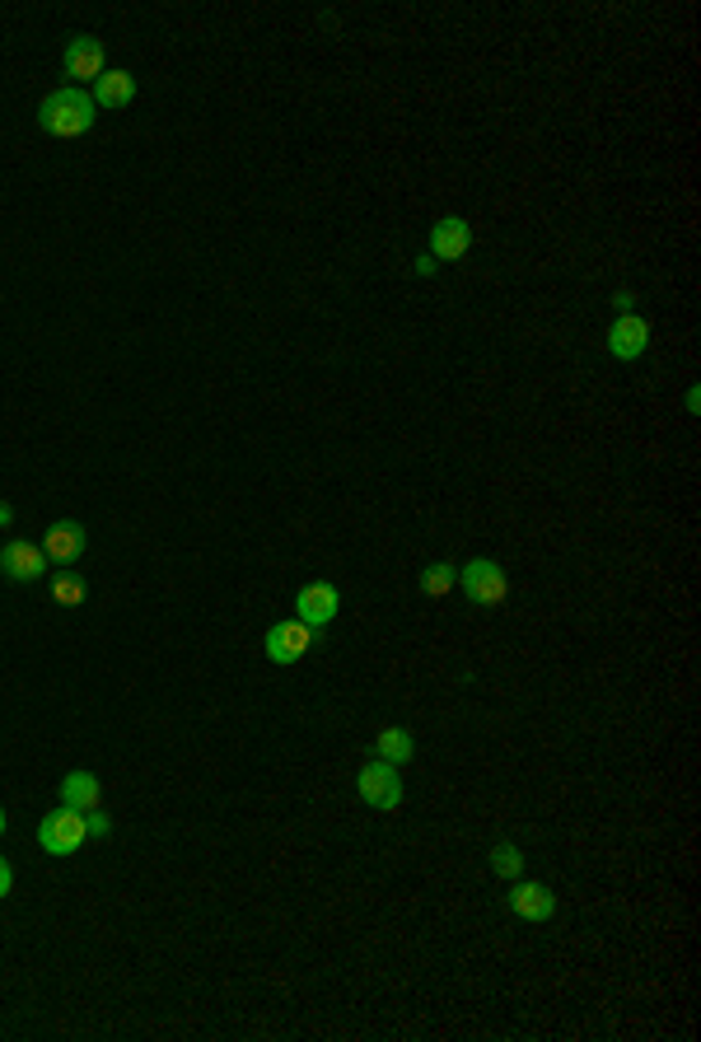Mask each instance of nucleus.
<instances>
[{
  "label": "nucleus",
  "mask_w": 701,
  "mask_h": 1042,
  "mask_svg": "<svg viewBox=\"0 0 701 1042\" xmlns=\"http://www.w3.org/2000/svg\"><path fill=\"white\" fill-rule=\"evenodd\" d=\"M0 832H6V809H0Z\"/></svg>",
  "instance_id": "23"
},
{
  "label": "nucleus",
  "mask_w": 701,
  "mask_h": 1042,
  "mask_svg": "<svg viewBox=\"0 0 701 1042\" xmlns=\"http://www.w3.org/2000/svg\"><path fill=\"white\" fill-rule=\"evenodd\" d=\"M10 519H14V509H10L6 501H0V524H10Z\"/></svg>",
  "instance_id": "22"
},
{
  "label": "nucleus",
  "mask_w": 701,
  "mask_h": 1042,
  "mask_svg": "<svg viewBox=\"0 0 701 1042\" xmlns=\"http://www.w3.org/2000/svg\"><path fill=\"white\" fill-rule=\"evenodd\" d=\"M52 603H62V608H80L85 603V580L75 576L71 566L52 576Z\"/></svg>",
  "instance_id": "17"
},
{
  "label": "nucleus",
  "mask_w": 701,
  "mask_h": 1042,
  "mask_svg": "<svg viewBox=\"0 0 701 1042\" xmlns=\"http://www.w3.org/2000/svg\"><path fill=\"white\" fill-rule=\"evenodd\" d=\"M412 753H417V739H412V730H398V724H393V730H379L375 734V758L379 762H412Z\"/></svg>",
  "instance_id": "15"
},
{
  "label": "nucleus",
  "mask_w": 701,
  "mask_h": 1042,
  "mask_svg": "<svg viewBox=\"0 0 701 1042\" xmlns=\"http://www.w3.org/2000/svg\"><path fill=\"white\" fill-rule=\"evenodd\" d=\"M10 889H14V870H10V860L0 856V898H10Z\"/></svg>",
  "instance_id": "20"
},
{
  "label": "nucleus",
  "mask_w": 701,
  "mask_h": 1042,
  "mask_svg": "<svg viewBox=\"0 0 701 1042\" xmlns=\"http://www.w3.org/2000/svg\"><path fill=\"white\" fill-rule=\"evenodd\" d=\"M0 570H6L10 580H19V584H33V580L47 576L52 561H47V552H43V543L14 538V543L0 547Z\"/></svg>",
  "instance_id": "6"
},
{
  "label": "nucleus",
  "mask_w": 701,
  "mask_h": 1042,
  "mask_svg": "<svg viewBox=\"0 0 701 1042\" xmlns=\"http://www.w3.org/2000/svg\"><path fill=\"white\" fill-rule=\"evenodd\" d=\"M356 791H360V799L369 804V809H379V814H388V809H398V804H402V781L393 772V762H379V758H369L360 766Z\"/></svg>",
  "instance_id": "4"
},
{
  "label": "nucleus",
  "mask_w": 701,
  "mask_h": 1042,
  "mask_svg": "<svg viewBox=\"0 0 701 1042\" xmlns=\"http://www.w3.org/2000/svg\"><path fill=\"white\" fill-rule=\"evenodd\" d=\"M608 351L617 361H640L650 351V323L636 319V313H622V319L608 327Z\"/></svg>",
  "instance_id": "12"
},
{
  "label": "nucleus",
  "mask_w": 701,
  "mask_h": 1042,
  "mask_svg": "<svg viewBox=\"0 0 701 1042\" xmlns=\"http://www.w3.org/2000/svg\"><path fill=\"white\" fill-rule=\"evenodd\" d=\"M85 814L80 809H71V804H62V809H52L43 823H37V847H43L47 856H75L85 847Z\"/></svg>",
  "instance_id": "2"
},
{
  "label": "nucleus",
  "mask_w": 701,
  "mask_h": 1042,
  "mask_svg": "<svg viewBox=\"0 0 701 1042\" xmlns=\"http://www.w3.org/2000/svg\"><path fill=\"white\" fill-rule=\"evenodd\" d=\"M510 912H515L519 921H533V926H542V921L557 916V898H552L548 883L515 879V889H510Z\"/></svg>",
  "instance_id": "9"
},
{
  "label": "nucleus",
  "mask_w": 701,
  "mask_h": 1042,
  "mask_svg": "<svg viewBox=\"0 0 701 1042\" xmlns=\"http://www.w3.org/2000/svg\"><path fill=\"white\" fill-rule=\"evenodd\" d=\"M99 799H104V785L94 772H66L62 776V804H71V809L89 814V809H99Z\"/></svg>",
  "instance_id": "14"
},
{
  "label": "nucleus",
  "mask_w": 701,
  "mask_h": 1042,
  "mask_svg": "<svg viewBox=\"0 0 701 1042\" xmlns=\"http://www.w3.org/2000/svg\"><path fill=\"white\" fill-rule=\"evenodd\" d=\"M85 524H75V519H56L47 534H43V552H47V561L52 566H71V561H80L85 557Z\"/></svg>",
  "instance_id": "10"
},
{
  "label": "nucleus",
  "mask_w": 701,
  "mask_h": 1042,
  "mask_svg": "<svg viewBox=\"0 0 701 1042\" xmlns=\"http://www.w3.org/2000/svg\"><path fill=\"white\" fill-rule=\"evenodd\" d=\"M613 304H617L622 313H632V304H636V294H632V290H617V294H613Z\"/></svg>",
  "instance_id": "21"
},
{
  "label": "nucleus",
  "mask_w": 701,
  "mask_h": 1042,
  "mask_svg": "<svg viewBox=\"0 0 701 1042\" xmlns=\"http://www.w3.org/2000/svg\"><path fill=\"white\" fill-rule=\"evenodd\" d=\"M337 608H342V594H337V584H327V580H314V584H304L300 594H295V617L304 626H327L337 617Z\"/></svg>",
  "instance_id": "7"
},
{
  "label": "nucleus",
  "mask_w": 701,
  "mask_h": 1042,
  "mask_svg": "<svg viewBox=\"0 0 701 1042\" xmlns=\"http://www.w3.org/2000/svg\"><path fill=\"white\" fill-rule=\"evenodd\" d=\"M89 98H94V108H112V112L127 108L131 98H136V75L112 66V71H104L99 80H94V94H89Z\"/></svg>",
  "instance_id": "13"
},
{
  "label": "nucleus",
  "mask_w": 701,
  "mask_h": 1042,
  "mask_svg": "<svg viewBox=\"0 0 701 1042\" xmlns=\"http://www.w3.org/2000/svg\"><path fill=\"white\" fill-rule=\"evenodd\" d=\"M417 584H421V594H425V599H444V594H450V589L459 584V570H454L450 561H435V566H425V570H421V580H417Z\"/></svg>",
  "instance_id": "16"
},
{
  "label": "nucleus",
  "mask_w": 701,
  "mask_h": 1042,
  "mask_svg": "<svg viewBox=\"0 0 701 1042\" xmlns=\"http://www.w3.org/2000/svg\"><path fill=\"white\" fill-rule=\"evenodd\" d=\"M486 860H492V870H496L500 879H519V874H524V851L515 847V841H496Z\"/></svg>",
  "instance_id": "18"
},
{
  "label": "nucleus",
  "mask_w": 701,
  "mask_h": 1042,
  "mask_svg": "<svg viewBox=\"0 0 701 1042\" xmlns=\"http://www.w3.org/2000/svg\"><path fill=\"white\" fill-rule=\"evenodd\" d=\"M459 584H463V594L473 599L477 608H500L505 594H510V580H505L500 561H492V557H473V561H467L459 570Z\"/></svg>",
  "instance_id": "3"
},
{
  "label": "nucleus",
  "mask_w": 701,
  "mask_h": 1042,
  "mask_svg": "<svg viewBox=\"0 0 701 1042\" xmlns=\"http://www.w3.org/2000/svg\"><path fill=\"white\" fill-rule=\"evenodd\" d=\"M309 645H314V626H304L300 617L267 626V636H262V651L271 664H295V659H304Z\"/></svg>",
  "instance_id": "5"
},
{
  "label": "nucleus",
  "mask_w": 701,
  "mask_h": 1042,
  "mask_svg": "<svg viewBox=\"0 0 701 1042\" xmlns=\"http://www.w3.org/2000/svg\"><path fill=\"white\" fill-rule=\"evenodd\" d=\"M62 66H66V75H71V85L99 80V75L108 71V66H104V43H99V37H89V33L71 37V43H66V56H62Z\"/></svg>",
  "instance_id": "8"
},
{
  "label": "nucleus",
  "mask_w": 701,
  "mask_h": 1042,
  "mask_svg": "<svg viewBox=\"0 0 701 1042\" xmlns=\"http://www.w3.org/2000/svg\"><path fill=\"white\" fill-rule=\"evenodd\" d=\"M85 832H89V837H108V832H112V818H108L104 809H89V814H85Z\"/></svg>",
  "instance_id": "19"
},
{
  "label": "nucleus",
  "mask_w": 701,
  "mask_h": 1042,
  "mask_svg": "<svg viewBox=\"0 0 701 1042\" xmlns=\"http://www.w3.org/2000/svg\"><path fill=\"white\" fill-rule=\"evenodd\" d=\"M94 117H99V108H94V98L80 85H62L37 104V127H43L47 136H62V141L85 136L94 127Z\"/></svg>",
  "instance_id": "1"
},
{
  "label": "nucleus",
  "mask_w": 701,
  "mask_h": 1042,
  "mask_svg": "<svg viewBox=\"0 0 701 1042\" xmlns=\"http://www.w3.org/2000/svg\"><path fill=\"white\" fill-rule=\"evenodd\" d=\"M467 248H473V225H467L463 215H444V221H435V229H431V258L435 262H459Z\"/></svg>",
  "instance_id": "11"
}]
</instances>
